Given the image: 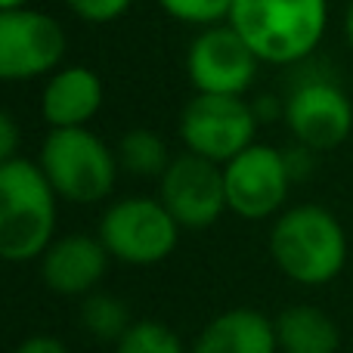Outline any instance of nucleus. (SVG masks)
Listing matches in <instances>:
<instances>
[{
    "label": "nucleus",
    "instance_id": "nucleus-14",
    "mask_svg": "<svg viewBox=\"0 0 353 353\" xmlns=\"http://www.w3.org/2000/svg\"><path fill=\"white\" fill-rule=\"evenodd\" d=\"M189 353H279L276 325L254 307H232L199 332Z\"/></svg>",
    "mask_w": 353,
    "mask_h": 353
},
{
    "label": "nucleus",
    "instance_id": "nucleus-9",
    "mask_svg": "<svg viewBox=\"0 0 353 353\" xmlns=\"http://www.w3.org/2000/svg\"><path fill=\"white\" fill-rule=\"evenodd\" d=\"M294 143L310 152H332L353 134V103L332 78H307L282 103Z\"/></svg>",
    "mask_w": 353,
    "mask_h": 353
},
{
    "label": "nucleus",
    "instance_id": "nucleus-21",
    "mask_svg": "<svg viewBox=\"0 0 353 353\" xmlns=\"http://www.w3.org/2000/svg\"><path fill=\"white\" fill-rule=\"evenodd\" d=\"M19 143H22V130H19L16 118L6 109H0V165L19 159Z\"/></svg>",
    "mask_w": 353,
    "mask_h": 353
},
{
    "label": "nucleus",
    "instance_id": "nucleus-12",
    "mask_svg": "<svg viewBox=\"0 0 353 353\" xmlns=\"http://www.w3.org/2000/svg\"><path fill=\"white\" fill-rule=\"evenodd\" d=\"M109 251L99 236L68 232L50 242L41 254V279L53 294L62 298H87L97 292L109 270Z\"/></svg>",
    "mask_w": 353,
    "mask_h": 353
},
{
    "label": "nucleus",
    "instance_id": "nucleus-16",
    "mask_svg": "<svg viewBox=\"0 0 353 353\" xmlns=\"http://www.w3.org/2000/svg\"><path fill=\"white\" fill-rule=\"evenodd\" d=\"M118 165L134 176H159L168 171L171 165V152H168V143L161 140L155 130L149 128H134L121 137L118 143Z\"/></svg>",
    "mask_w": 353,
    "mask_h": 353
},
{
    "label": "nucleus",
    "instance_id": "nucleus-13",
    "mask_svg": "<svg viewBox=\"0 0 353 353\" xmlns=\"http://www.w3.org/2000/svg\"><path fill=\"white\" fill-rule=\"evenodd\" d=\"M103 81L87 65H62L47 78L41 93V115L50 130L87 128L103 109Z\"/></svg>",
    "mask_w": 353,
    "mask_h": 353
},
{
    "label": "nucleus",
    "instance_id": "nucleus-6",
    "mask_svg": "<svg viewBox=\"0 0 353 353\" xmlns=\"http://www.w3.org/2000/svg\"><path fill=\"white\" fill-rule=\"evenodd\" d=\"M257 112L245 97L195 93L180 112V140L186 152L226 165L254 146Z\"/></svg>",
    "mask_w": 353,
    "mask_h": 353
},
{
    "label": "nucleus",
    "instance_id": "nucleus-10",
    "mask_svg": "<svg viewBox=\"0 0 353 353\" xmlns=\"http://www.w3.org/2000/svg\"><path fill=\"white\" fill-rule=\"evenodd\" d=\"M257 65L261 59L230 22L201 28L186 53V74L195 93L245 97L257 78Z\"/></svg>",
    "mask_w": 353,
    "mask_h": 353
},
{
    "label": "nucleus",
    "instance_id": "nucleus-1",
    "mask_svg": "<svg viewBox=\"0 0 353 353\" xmlns=\"http://www.w3.org/2000/svg\"><path fill=\"white\" fill-rule=\"evenodd\" d=\"M270 257L285 279L307 288L335 282L347 267V232L323 205L285 208L270 226Z\"/></svg>",
    "mask_w": 353,
    "mask_h": 353
},
{
    "label": "nucleus",
    "instance_id": "nucleus-7",
    "mask_svg": "<svg viewBox=\"0 0 353 353\" xmlns=\"http://www.w3.org/2000/svg\"><path fill=\"white\" fill-rule=\"evenodd\" d=\"M68 37L50 12L3 10L0 12V81L19 84L53 74L62 68Z\"/></svg>",
    "mask_w": 353,
    "mask_h": 353
},
{
    "label": "nucleus",
    "instance_id": "nucleus-11",
    "mask_svg": "<svg viewBox=\"0 0 353 353\" xmlns=\"http://www.w3.org/2000/svg\"><path fill=\"white\" fill-rule=\"evenodd\" d=\"M159 199L180 230H208L223 217V211H230L223 165H214L192 152L176 155L159 180Z\"/></svg>",
    "mask_w": 353,
    "mask_h": 353
},
{
    "label": "nucleus",
    "instance_id": "nucleus-15",
    "mask_svg": "<svg viewBox=\"0 0 353 353\" xmlns=\"http://www.w3.org/2000/svg\"><path fill=\"white\" fill-rule=\"evenodd\" d=\"M279 353H338L341 329L313 304H292L273 319Z\"/></svg>",
    "mask_w": 353,
    "mask_h": 353
},
{
    "label": "nucleus",
    "instance_id": "nucleus-8",
    "mask_svg": "<svg viewBox=\"0 0 353 353\" xmlns=\"http://www.w3.org/2000/svg\"><path fill=\"white\" fill-rule=\"evenodd\" d=\"M292 183L285 152L267 143H254L223 165L226 208L242 220L279 217Z\"/></svg>",
    "mask_w": 353,
    "mask_h": 353
},
{
    "label": "nucleus",
    "instance_id": "nucleus-5",
    "mask_svg": "<svg viewBox=\"0 0 353 353\" xmlns=\"http://www.w3.org/2000/svg\"><path fill=\"white\" fill-rule=\"evenodd\" d=\"M97 236L115 261L128 267H155L174 254L180 223L161 205V199L128 195L105 208Z\"/></svg>",
    "mask_w": 353,
    "mask_h": 353
},
{
    "label": "nucleus",
    "instance_id": "nucleus-19",
    "mask_svg": "<svg viewBox=\"0 0 353 353\" xmlns=\"http://www.w3.org/2000/svg\"><path fill=\"white\" fill-rule=\"evenodd\" d=\"M159 6L176 22L211 28L230 19L232 0H159Z\"/></svg>",
    "mask_w": 353,
    "mask_h": 353
},
{
    "label": "nucleus",
    "instance_id": "nucleus-17",
    "mask_svg": "<svg viewBox=\"0 0 353 353\" xmlns=\"http://www.w3.org/2000/svg\"><path fill=\"white\" fill-rule=\"evenodd\" d=\"M81 325H84V332H90L97 341L118 344L121 335L134 323H130V313H128L124 301H118L115 294L93 292L81 301Z\"/></svg>",
    "mask_w": 353,
    "mask_h": 353
},
{
    "label": "nucleus",
    "instance_id": "nucleus-20",
    "mask_svg": "<svg viewBox=\"0 0 353 353\" xmlns=\"http://www.w3.org/2000/svg\"><path fill=\"white\" fill-rule=\"evenodd\" d=\"M130 3L134 0H65L68 10L90 25L115 22V19H121L130 10Z\"/></svg>",
    "mask_w": 353,
    "mask_h": 353
},
{
    "label": "nucleus",
    "instance_id": "nucleus-22",
    "mask_svg": "<svg viewBox=\"0 0 353 353\" xmlns=\"http://www.w3.org/2000/svg\"><path fill=\"white\" fill-rule=\"evenodd\" d=\"M16 353H72L59 338H50V335H31L25 338L22 344L16 347Z\"/></svg>",
    "mask_w": 353,
    "mask_h": 353
},
{
    "label": "nucleus",
    "instance_id": "nucleus-2",
    "mask_svg": "<svg viewBox=\"0 0 353 353\" xmlns=\"http://www.w3.org/2000/svg\"><path fill=\"white\" fill-rule=\"evenodd\" d=\"M226 22L261 62L294 65L323 43L329 0H232Z\"/></svg>",
    "mask_w": 353,
    "mask_h": 353
},
{
    "label": "nucleus",
    "instance_id": "nucleus-3",
    "mask_svg": "<svg viewBox=\"0 0 353 353\" xmlns=\"http://www.w3.org/2000/svg\"><path fill=\"white\" fill-rule=\"evenodd\" d=\"M56 199L37 161L0 165V261H41L56 239Z\"/></svg>",
    "mask_w": 353,
    "mask_h": 353
},
{
    "label": "nucleus",
    "instance_id": "nucleus-4",
    "mask_svg": "<svg viewBox=\"0 0 353 353\" xmlns=\"http://www.w3.org/2000/svg\"><path fill=\"white\" fill-rule=\"evenodd\" d=\"M37 165L53 192L72 205H97L109 199L118 180V155L90 128L50 130Z\"/></svg>",
    "mask_w": 353,
    "mask_h": 353
},
{
    "label": "nucleus",
    "instance_id": "nucleus-24",
    "mask_svg": "<svg viewBox=\"0 0 353 353\" xmlns=\"http://www.w3.org/2000/svg\"><path fill=\"white\" fill-rule=\"evenodd\" d=\"M31 0H0V12L3 10H22V6H28Z\"/></svg>",
    "mask_w": 353,
    "mask_h": 353
},
{
    "label": "nucleus",
    "instance_id": "nucleus-23",
    "mask_svg": "<svg viewBox=\"0 0 353 353\" xmlns=\"http://www.w3.org/2000/svg\"><path fill=\"white\" fill-rule=\"evenodd\" d=\"M344 37H347V43L353 50V0L347 3V12H344Z\"/></svg>",
    "mask_w": 353,
    "mask_h": 353
},
{
    "label": "nucleus",
    "instance_id": "nucleus-18",
    "mask_svg": "<svg viewBox=\"0 0 353 353\" xmlns=\"http://www.w3.org/2000/svg\"><path fill=\"white\" fill-rule=\"evenodd\" d=\"M115 353H189L174 329L155 319L134 323L115 344Z\"/></svg>",
    "mask_w": 353,
    "mask_h": 353
}]
</instances>
